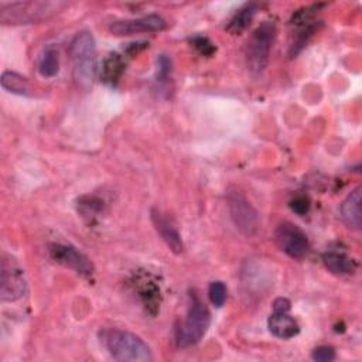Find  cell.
<instances>
[{
	"instance_id": "1",
	"label": "cell",
	"mask_w": 362,
	"mask_h": 362,
	"mask_svg": "<svg viewBox=\"0 0 362 362\" xmlns=\"http://www.w3.org/2000/svg\"><path fill=\"white\" fill-rule=\"evenodd\" d=\"M100 342L109 355L119 362H150L153 354L150 346L136 334L119 329L107 328L100 334Z\"/></svg>"
},
{
	"instance_id": "2",
	"label": "cell",
	"mask_w": 362,
	"mask_h": 362,
	"mask_svg": "<svg viewBox=\"0 0 362 362\" xmlns=\"http://www.w3.org/2000/svg\"><path fill=\"white\" fill-rule=\"evenodd\" d=\"M72 74L81 89H89L96 75V44L90 33L82 31L71 42Z\"/></svg>"
},
{
	"instance_id": "3",
	"label": "cell",
	"mask_w": 362,
	"mask_h": 362,
	"mask_svg": "<svg viewBox=\"0 0 362 362\" xmlns=\"http://www.w3.org/2000/svg\"><path fill=\"white\" fill-rule=\"evenodd\" d=\"M65 1H16L1 4L0 21L3 24H33L49 18L65 8Z\"/></svg>"
},
{
	"instance_id": "4",
	"label": "cell",
	"mask_w": 362,
	"mask_h": 362,
	"mask_svg": "<svg viewBox=\"0 0 362 362\" xmlns=\"http://www.w3.org/2000/svg\"><path fill=\"white\" fill-rule=\"evenodd\" d=\"M211 322V314L205 303L191 294V303L185 320L175 329V339L180 346H191L198 344L206 334Z\"/></svg>"
},
{
	"instance_id": "5",
	"label": "cell",
	"mask_w": 362,
	"mask_h": 362,
	"mask_svg": "<svg viewBox=\"0 0 362 362\" xmlns=\"http://www.w3.org/2000/svg\"><path fill=\"white\" fill-rule=\"evenodd\" d=\"M276 34V25L272 21L262 23L249 37L245 48L246 64L252 75L259 76L263 74L269 64L270 51Z\"/></svg>"
},
{
	"instance_id": "6",
	"label": "cell",
	"mask_w": 362,
	"mask_h": 362,
	"mask_svg": "<svg viewBox=\"0 0 362 362\" xmlns=\"http://www.w3.org/2000/svg\"><path fill=\"white\" fill-rule=\"evenodd\" d=\"M228 211L233 225L242 235L252 238L259 232V214L240 192L232 191L228 194Z\"/></svg>"
},
{
	"instance_id": "7",
	"label": "cell",
	"mask_w": 362,
	"mask_h": 362,
	"mask_svg": "<svg viewBox=\"0 0 362 362\" xmlns=\"http://www.w3.org/2000/svg\"><path fill=\"white\" fill-rule=\"evenodd\" d=\"M0 298L1 301H16L27 291V281L23 270L14 260L3 256L0 269Z\"/></svg>"
},
{
	"instance_id": "8",
	"label": "cell",
	"mask_w": 362,
	"mask_h": 362,
	"mask_svg": "<svg viewBox=\"0 0 362 362\" xmlns=\"http://www.w3.org/2000/svg\"><path fill=\"white\" fill-rule=\"evenodd\" d=\"M277 246L290 257L301 259L308 252V239L305 233L291 222H281L274 230Z\"/></svg>"
},
{
	"instance_id": "9",
	"label": "cell",
	"mask_w": 362,
	"mask_h": 362,
	"mask_svg": "<svg viewBox=\"0 0 362 362\" xmlns=\"http://www.w3.org/2000/svg\"><path fill=\"white\" fill-rule=\"evenodd\" d=\"M167 27L165 20L158 14H148L139 18L117 20L110 24V31L115 35H133L139 33L163 31Z\"/></svg>"
},
{
	"instance_id": "10",
	"label": "cell",
	"mask_w": 362,
	"mask_h": 362,
	"mask_svg": "<svg viewBox=\"0 0 362 362\" xmlns=\"http://www.w3.org/2000/svg\"><path fill=\"white\" fill-rule=\"evenodd\" d=\"M49 253H51V257L57 263H59L65 267H69L79 274L89 276L93 273L92 262L83 253H81L78 249H75L74 246L62 245V243H52L49 246Z\"/></svg>"
},
{
	"instance_id": "11",
	"label": "cell",
	"mask_w": 362,
	"mask_h": 362,
	"mask_svg": "<svg viewBox=\"0 0 362 362\" xmlns=\"http://www.w3.org/2000/svg\"><path fill=\"white\" fill-rule=\"evenodd\" d=\"M151 221H153V225H154L157 233L161 236V239L170 247V250L177 255L181 253L184 250V243H182L181 235L178 233V230L173 225V222L156 208L151 209Z\"/></svg>"
},
{
	"instance_id": "12",
	"label": "cell",
	"mask_w": 362,
	"mask_h": 362,
	"mask_svg": "<svg viewBox=\"0 0 362 362\" xmlns=\"http://www.w3.org/2000/svg\"><path fill=\"white\" fill-rule=\"evenodd\" d=\"M362 188L356 187L341 204V216L352 229H361L362 225Z\"/></svg>"
},
{
	"instance_id": "13",
	"label": "cell",
	"mask_w": 362,
	"mask_h": 362,
	"mask_svg": "<svg viewBox=\"0 0 362 362\" xmlns=\"http://www.w3.org/2000/svg\"><path fill=\"white\" fill-rule=\"evenodd\" d=\"M267 327H269V331L274 337L281 338V339L293 338L300 331L297 321L293 317H290L288 313L273 311V314L270 315V318L267 321Z\"/></svg>"
},
{
	"instance_id": "14",
	"label": "cell",
	"mask_w": 362,
	"mask_h": 362,
	"mask_svg": "<svg viewBox=\"0 0 362 362\" xmlns=\"http://www.w3.org/2000/svg\"><path fill=\"white\" fill-rule=\"evenodd\" d=\"M325 267L334 274H351L356 269V263L344 253L327 252L322 255Z\"/></svg>"
},
{
	"instance_id": "15",
	"label": "cell",
	"mask_w": 362,
	"mask_h": 362,
	"mask_svg": "<svg viewBox=\"0 0 362 362\" xmlns=\"http://www.w3.org/2000/svg\"><path fill=\"white\" fill-rule=\"evenodd\" d=\"M0 83H1L3 89H6L7 92L21 95V96L31 95V86H30L28 79L17 72H13V71L3 72L1 78H0Z\"/></svg>"
},
{
	"instance_id": "16",
	"label": "cell",
	"mask_w": 362,
	"mask_h": 362,
	"mask_svg": "<svg viewBox=\"0 0 362 362\" xmlns=\"http://www.w3.org/2000/svg\"><path fill=\"white\" fill-rule=\"evenodd\" d=\"M257 6L255 3H247L243 7H240L236 14L230 18L226 30L232 34H239L242 31H245L247 28V25L250 24V21L255 17Z\"/></svg>"
},
{
	"instance_id": "17",
	"label": "cell",
	"mask_w": 362,
	"mask_h": 362,
	"mask_svg": "<svg viewBox=\"0 0 362 362\" xmlns=\"http://www.w3.org/2000/svg\"><path fill=\"white\" fill-rule=\"evenodd\" d=\"M38 71L45 78H52L59 71V57L58 51L54 47H47L40 55L38 59Z\"/></svg>"
},
{
	"instance_id": "18",
	"label": "cell",
	"mask_w": 362,
	"mask_h": 362,
	"mask_svg": "<svg viewBox=\"0 0 362 362\" xmlns=\"http://www.w3.org/2000/svg\"><path fill=\"white\" fill-rule=\"evenodd\" d=\"M124 69V62L119 55H110L103 65V81L107 83H115L119 81Z\"/></svg>"
},
{
	"instance_id": "19",
	"label": "cell",
	"mask_w": 362,
	"mask_h": 362,
	"mask_svg": "<svg viewBox=\"0 0 362 362\" xmlns=\"http://www.w3.org/2000/svg\"><path fill=\"white\" fill-rule=\"evenodd\" d=\"M208 296L215 307H222L226 301V286L222 281H212L208 287Z\"/></svg>"
},
{
	"instance_id": "20",
	"label": "cell",
	"mask_w": 362,
	"mask_h": 362,
	"mask_svg": "<svg viewBox=\"0 0 362 362\" xmlns=\"http://www.w3.org/2000/svg\"><path fill=\"white\" fill-rule=\"evenodd\" d=\"M311 358L317 362H331L335 359V349L328 345H321L313 349Z\"/></svg>"
},
{
	"instance_id": "21",
	"label": "cell",
	"mask_w": 362,
	"mask_h": 362,
	"mask_svg": "<svg viewBox=\"0 0 362 362\" xmlns=\"http://www.w3.org/2000/svg\"><path fill=\"white\" fill-rule=\"evenodd\" d=\"M194 48L202 54V55H212L215 52V45L206 38V37H202V35H198V37H194L191 40Z\"/></svg>"
},
{
	"instance_id": "22",
	"label": "cell",
	"mask_w": 362,
	"mask_h": 362,
	"mask_svg": "<svg viewBox=\"0 0 362 362\" xmlns=\"http://www.w3.org/2000/svg\"><path fill=\"white\" fill-rule=\"evenodd\" d=\"M157 65H158V69H157V81L158 82H165L170 76V72H171V61L165 57V55H161L157 61Z\"/></svg>"
},
{
	"instance_id": "23",
	"label": "cell",
	"mask_w": 362,
	"mask_h": 362,
	"mask_svg": "<svg viewBox=\"0 0 362 362\" xmlns=\"http://www.w3.org/2000/svg\"><path fill=\"white\" fill-rule=\"evenodd\" d=\"M290 208L297 214V215H305L310 209V199L304 195L296 197L294 199H291L290 202Z\"/></svg>"
},
{
	"instance_id": "24",
	"label": "cell",
	"mask_w": 362,
	"mask_h": 362,
	"mask_svg": "<svg viewBox=\"0 0 362 362\" xmlns=\"http://www.w3.org/2000/svg\"><path fill=\"white\" fill-rule=\"evenodd\" d=\"M290 310V301L287 298H276L274 303H273V311H277V313H288Z\"/></svg>"
}]
</instances>
